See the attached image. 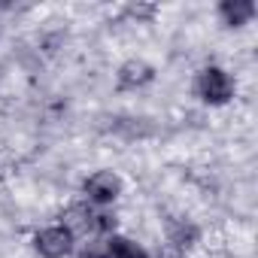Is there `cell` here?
Returning <instances> with one entry per match:
<instances>
[{
  "mask_svg": "<svg viewBox=\"0 0 258 258\" xmlns=\"http://www.w3.org/2000/svg\"><path fill=\"white\" fill-rule=\"evenodd\" d=\"M61 225L64 228H70V234L76 237V234H82V237H106V234H112L115 231V219L109 216V213H103V210H97L94 204H73V207H67L64 213H61Z\"/></svg>",
  "mask_w": 258,
  "mask_h": 258,
  "instance_id": "1",
  "label": "cell"
},
{
  "mask_svg": "<svg viewBox=\"0 0 258 258\" xmlns=\"http://www.w3.org/2000/svg\"><path fill=\"white\" fill-rule=\"evenodd\" d=\"M195 94L210 106H222L234 97V82L222 67H204L195 79Z\"/></svg>",
  "mask_w": 258,
  "mask_h": 258,
  "instance_id": "2",
  "label": "cell"
},
{
  "mask_svg": "<svg viewBox=\"0 0 258 258\" xmlns=\"http://www.w3.org/2000/svg\"><path fill=\"white\" fill-rule=\"evenodd\" d=\"M73 243H76V237L64 225H52V228H43L34 234V249L43 258H64L73 252Z\"/></svg>",
  "mask_w": 258,
  "mask_h": 258,
  "instance_id": "3",
  "label": "cell"
},
{
  "mask_svg": "<svg viewBox=\"0 0 258 258\" xmlns=\"http://www.w3.org/2000/svg\"><path fill=\"white\" fill-rule=\"evenodd\" d=\"M82 191H85L88 204L106 207V204H112V201L121 195V179H118V173H112V170H97V173H91V176L82 182Z\"/></svg>",
  "mask_w": 258,
  "mask_h": 258,
  "instance_id": "4",
  "label": "cell"
},
{
  "mask_svg": "<svg viewBox=\"0 0 258 258\" xmlns=\"http://www.w3.org/2000/svg\"><path fill=\"white\" fill-rule=\"evenodd\" d=\"M155 79V67L140 61V58H131V61H124L118 67V88L124 91H134V88H143Z\"/></svg>",
  "mask_w": 258,
  "mask_h": 258,
  "instance_id": "5",
  "label": "cell"
},
{
  "mask_svg": "<svg viewBox=\"0 0 258 258\" xmlns=\"http://www.w3.org/2000/svg\"><path fill=\"white\" fill-rule=\"evenodd\" d=\"M85 258H149V252L127 237H109L103 249H94Z\"/></svg>",
  "mask_w": 258,
  "mask_h": 258,
  "instance_id": "6",
  "label": "cell"
},
{
  "mask_svg": "<svg viewBox=\"0 0 258 258\" xmlns=\"http://www.w3.org/2000/svg\"><path fill=\"white\" fill-rule=\"evenodd\" d=\"M258 7L252 0H222L219 4V19L228 25V28H243L255 19Z\"/></svg>",
  "mask_w": 258,
  "mask_h": 258,
  "instance_id": "7",
  "label": "cell"
},
{
  "mask_svg": "<svg viewBox=\"0 0 258 258\" xmlns=\"http://www.w3.org/2000/svg\"><path fill=\"white\" fill-rule=\"evenodd\" d=\"M198 237H201V231H198L191 222H185V219H173V222H167V243H170L173 249L185 252L188 246L198 243Z\"/></svg>",
  "mask_w": 258,
  "mask_h": 258,
  "instance_id": "8",
  "label": "cell"
},
{
  "mask_svg": "<svg viewBox=\"0 0 258 258\" xmlns=\"http://www.w3.org/2000/svg\"><path fill=\"white\" fill-rule=\"evenodd\" d=\"M127 13H131L134 19H152L155 16V7H131Z\"/></svg>",
  "mask_w": 258,
  "mask_h": 258,
  "instance_id": "9",
  "label": "cell"
}]
</instances>
